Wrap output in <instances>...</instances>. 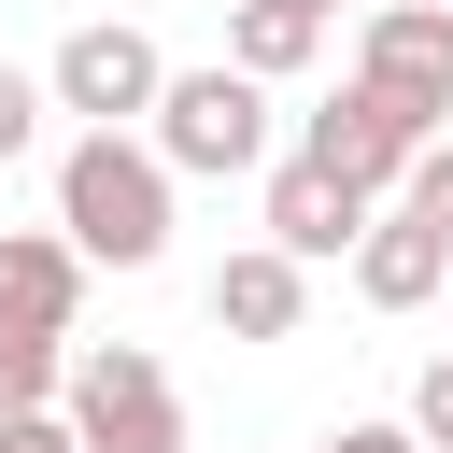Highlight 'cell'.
Instances as JSON below:
<instances>
[{
	"label": "cell",
	"mask_w": 453,
	"mask_h": 453,
	"mask_svg": "<svg viewBox=\"0 0 453 453\" xmlns=\"http://www.w3.org/2000/svg\"><path fill=\"white\" fill-rule=\"evenodd\" d=\"M57 226L85 241V269H156L170 255V156L127 127H85L57 156Z\"/></svg>",
	"instance_id": "obj_1"
},
{
	"label": "cell",
	"mask_w": 453,
	"mask_h": 453,
	"mask_svg": "<svg viewBox=\"0 0 453 453\" xmlns=\"http://www.w3.org/2000/svg\"><path fill=\"white\" fill-rule=\"evenodd\" d=\"M57 411L85 425V453H184V396H170V368L142 340H85L71 382H57Z\"/></svg>",
	"instance_id": "obj_2"
},
{
	"label": "cell",
	"mask_w": 453,
	"mask_h": 453,
	"mask_svg": "<svg viewBox=\"0 0 453 453\" xmlns=\"http://www.w3.org/2000/svg\"><path fill=\"white\" fill-rule=\"evenodd\" d=\"M156 156H170V170H255V156H269V85H255L241 57L170 71V99H156Z\"/></svg>",
	"instance_id": "obj_3"
},
{
	"label": "cell",
	"mask_w": 453,
	"mask_h": 453,
	"mask_svg": "<svg viewBox=\"0 0 453 453\" xmlns=\"http://www.w3.org/2000/svg\"><path fill=\"white\" fill-rule=\"evenodd\" d=\"M425 142H439V127H425V113H411L396 85H368V71H354V85H340V99H326V113L297 127V156H326V170H354L368 198H396Z\"/></svg>",
	"instance_id": "obj_4"
},
{
	"label": "cell",
	"mask_w": 453,
	"mask_h": 453,
	"mask_svg": "<svg viewBox=\"0 0 453 453\" xmlns=\"http://www.w3.org/2000/svg\"><path fill=\"white\" fill-rule=\"evenodd\" d=\"M42 85H57V113L127 127V113H156V99H170V57H156L142 28H113V14H99V28H71V42H57V71H42Z\"/></svg>",
	"instance_id": "obj_5"
},
{
	"label": "cell",
	"mask_w": 453,
	"mask_h": 453,
	"mask_svg": "<svg viewBox=\"0 0 453 453\" xmlns=\"http://www.w3.org/2000/svg\"><path fill=\"white\" fill-rule=\"evenodd\" d=\"M354 71H368V85H396L425 127H453V0H382V14H368V42H354Z\"/></svg>",
	"instance_id": "obj_6"
},
{
	"label": "cell",
	"mask_w": 453,
	"mask_h": 453,
	"mask_svg": "<svg viewBox=\"0 0 453 453\" xmlns=\"http://www.w3.org/2000/svg\"><path fill=\"white\" fill-rule=\"evenodd\" d=\"M368 212H382V198H368L354 170H326V156H283V170H269V241H283L297 269L354 255V241H368Z\"/></svg>",
	"instance_id": "obj_7"
},
{
	"label": "cell",
	"mask_w": 453,
	"mask_h": 453,
	"mask_svg": "<svg viewBox=\"0 0 453 453\" xmlns=\"http://www.w3.org/2000/svg\"><path fill=\"white\" fill-rule=\"evenodd\" d=\"M439 283H453V241H439L411 198H382V212H368V241H354V297H368V311H425Z\"/></svg>",
	"instance_id": "obj_8"
},
{
	"label": "cell",
	"mask_w": 453,
	"mask_h": 453,
	"mask_svg": "<svg viewBox=\"0 0 453 453\" xmlns=\"http://www.w3.org/2000/svg\"><path fill=\"white\" fill-rule=\"evenodd\" d=\"M71 297H85V241L71 226H0V326L71 340Z\"/></svg>",
	"instance_id": "obj_9"
},
{
	"label": "cell",
	"mask_w": 453,
	"mask_h": 453,
	"mask_svg": "<svg viewBox=\"0 0 453 453\" xmlns=\"http://www.w3.org/2000/svg\"><path fill=\"white\" fill-rule=\"evenodd\" d=\"M297 311H311V269H297L283 241H241V255L212 269V326H226V340H297Z\"/></svg>",
	"instance_id": "obj_10"
},
{
	"label": "cell",
	"mask_w": 453,
	"mask_h": 453,
	"mask_svg": "<svg viewBox=\"0 0 453 453\" xmlns=\"http://www.w3.org/2000/svg\"><path fill=\"white\" fill-rule=\"evenodd\" d=\"M226 57H241L255 85H283V71L326 57V14H297V0H241V14H226Z\"/></svg>",
	"instance_id": "obj_11"
},
{
	"label": "cell",
	"mask_w": 453,
	"mask_h": 453,
	"mask_svg": "<svg viewBox=\"0 0 453 453\" xmlns=\"http://www.w3.org/2000/svg\"><path fill=\"white\" fill-rule=\"evenodd\" d=\"M57 382H71V340L0 326V411H57Z\"/></svg>",
	"instance_id": "obj_12"
},
{
	"label": "cell",
	"mask_w": 453,
	"mask_h": 453,
	"mask_svg": "<svg viewBox=\"0 0 453 453\" xmlns=\"http://www.w3.org/2000/svg\"><path fill=\"white\" fill-rule=\"evenodd\" d=\"M42 113H57V85H28V71L0 57V170H14L28 142H42Z\"/></svg>",
	"instance_id": "obj_13"
},
{
	"label": "cell",
	"mask_w": 453,
	"mask_h": 453,
	"mask_svg": "<svg viewBox=\"0 0 453 453\" xmlns=\"http://www.w3.org/2000/svg\"><path fill=\"white\" fill-rule=\"evenodd\" d=\"M396 198H411V212H425V226H439V241H453V127H439V142H425V156H411V184H396Z\"/></svg>",
	"instance_id": "obj_14"
},
{
	"label": "cell",
	"mask_w": 453,
	"mask_h": 453,
	"mask_svg": "<svg viewBox=\"0 0 453 453\" xmlns=\"http://www.w3.org/2000/svg\"><path fill=\"white\" fill-rule=\"evenodd\" d=\"M0 453H85L71 411H0Z\"/></svg>",
	"instance_id": "obj_15"
},
{
	"label": "cell",
	"mask_w": 453,
	"mask_h": 453,
	"mask_svg": "<svg viewBox=\"0 0 453 453\" xmlns=\"http://www.w3.org/2000/svg\"><path fill=\"white\" fill-rule=\"evenodd\" d=\"M411 439H425V453H453V354L411 382Z\"/></svg>",
	"instance_id": "obj_16"
},
{
	"label": "cell",
	"mask_w": 453,
	"mask_h": 453,
	"mask_svg": "<svg viewBox=\"0 0 453 453\" xmlns=\"http://www.w3.org/2000/svg\"><path fill=\"white\" fill-rule=\"evenodd\" d=\"M311 453H425V439H411V425H326Z\"/></svg>",
	"instance_id": "obj_17"
},
{
	"label": "cell",
	"mask_w": 453,
	"mask_h": 453,
	"mask_svg": "<svg viewBox=\"0 0 453 453\" xmlns=\"http://www.w3.org/2000/svg\"><path fill=\"white\" fill-rule=\"evenodd\" d=\"M297 14H340V0H297Z\"/></svg>",
	"instance_id": "obj_18"
}]
</instances>
